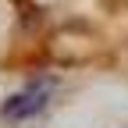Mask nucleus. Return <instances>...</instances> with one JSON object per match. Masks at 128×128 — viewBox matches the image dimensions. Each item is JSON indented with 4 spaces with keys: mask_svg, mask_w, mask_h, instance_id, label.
Segmentation results:
<instances>
[{
    "mask_svg": "<svg viewBox=\"0 0 128 128\" xmlns=\"http://www.w3.org/2000/svg\"><path fill=\"white\" fill-rule=\"evenodd\" d=\"M50 78H36V82H28L25 89H18L14 96H7L4 100V118L7 121H28L36 118L39 110L46 107V100H50Z\"/></svg>",
    "mask_w": 128,
    "mask_h": 128,
    "instance_id": "1",
    "label": "nucleus"
}]
</instances>
